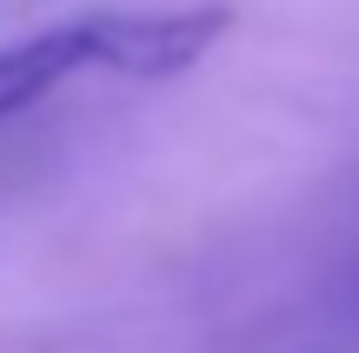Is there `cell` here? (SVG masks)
Returning <instances> with one entry per match:
<instances>
[{"label":"cell","mask_w":359,"mask_h":353,"mask_svg":"<svg viewBox=\"0 0 359 353\" xmlns=\"http://www.w3.org/2000/svg\"><path fill=\"white\" fill-rule=\"evenodd\" d=\"M233 7H180V13H93V67L127 80H173L200 67L226 40Z\"/></svg>","instance_id":"cell-1"},{"label":"cell","mask_w":359,"mask_h":353,"mask_svg":"<svg viewBox=\"0 0 359 353\" xmlns=\"http://www.w3.org/2000/svg\"><path fill=\"white\" fill-rule=\"evenodd\" d=\"M80 67H93L87 20H67V27H53V34L0 47V120H13L20 107H34L40 93H53L67 74H80Z\"/></svg>","instance_id":"cell-2"}]
</instances>
